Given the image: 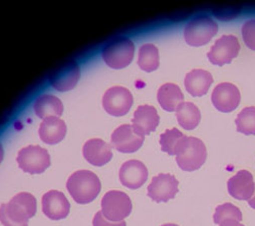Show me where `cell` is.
Returning a JSON list of instances; mask_svg holds the SVG:
<instances>
[{"instance_id":"1","label":"cell","mask_w":255,"mask_h":226,"mask_svg":"<svg viewBox=\"0 0 255 226\" xmlns=\"http://www.w3.org/2000/svg\"><path fill=\"white\" fill-rule=\"evenodd\" d=\"M37 212V202L29 193H18L7 204L0 206V222L4 226H28Z\"/></svg>"},{"instance_id":"2","label":"cell","mask_w":255,"mask_h":226,"mask_svg":"<svg viewBox=\"0 0 255 226\" xmlns=\"http://www.w3.org/2000/svg\"><path fill=\"white\" fill-rule=\"evenodd\" d=\"M67 189L78 204H89L99 195L101 182L94 172L79 170L69 177Z\"/></svg>"},{"instance_id":"3","label":"cell","mask_w":255,"mask_h":226,"mask_svg":"<svg viewBox=\"0 0 255 226\" xmlns=\"http://www.w3.org/2000/svg\"><path fill=\"white\" fill-rule=\"evenodd\" d=\"M179 167L184 171H195L206 161L207 151L203 142L194 137L185 136L176 152Z\"/></svg>"},{"instance_id":"4","label":"cell","mask_w":255,"mask_h":226,"mask_svg":"<svg viewBox=\"0 0 255 226\" xmlns=\"http://www.w3.org/2000/svg\"><path fill=\"white\" fill-rule=\"evenodd\" d=\"M134 53L133 41L126 37H119L106 44L102 50V58L110 68L121 70L132 63Z\"/></svg>"},{"instance_id":"5","label":"cell","mask_w":255,"mask_h":226,"mask_svg":"<svg viewBox=\"0 0 255 226\" xmlns=\"http://www.w3.org/2000/svg\"><path fill=\"white\" fill-rule=\"evenodd\" d=\"M219 31V26L209 16L201 15L188 23L184 30V38L187 44L199 47L207 44Z\"/></svg>"},{"instance_id":"6","label":"cell","mask_w":255,"mask_h":226,"mask_svg":"<svg viewBox=\"0 0 255 226\" xmlns=\"http://www.w3.org/2000/svg\"><path fill=\"white\" fill-rule=\"evenodd\" d=\"M101 212L110 221H124L132 212V201L122 191H110L102 198Z\"/></svg>"},{"instance_id":"7","label":"cell","mask_w":255,"mask_h":226,"mask_svg":"<svg viewBox=\"0 0 255 226\" xmlns=\"http://www.w3.org/2000/svg\"><path fill=\"white\" fill-rule=\"evenodd\" d=\"M16 161L19 168L30 174H40L50 166V156L40 146H28L19 150Z\"/></svg>"},{"instance_id":"8","label":"cell","mask_w":255,"mask_h":226,"mask_svg":"<svg viewBox=\"0 0 255 226\" xmlns=\"http://www.w3.org/2000/svg\"><path fill=\"white\" fill-rule=\"evenodd\" d=\"M240 43L238 38L233 35H225L219 38L215 45L207 53V57L212 65L223 67L232 63L240 51Z\"/></svg>"},{"instance_id":"9","label":"cell","mask_w":255,"mask_h":226,"mask_svg":"<svg viewBox=\"0 0 255 226\" xmlns=\"http://www.w3.org/2000/svg\"><path fill=\"white\" fill-rule=\"evenodd\" d=\"M133 95L124 87H113L105 92L102 105L104 110L113 116H123L130 111L133 105Z\"/></svg>"},{"instance_id":"10","label":"cell","mask_w":255,"mask_h":226,"mask_svg":"<svg viewBox=\"0 0 255 226\" xmlns=\"http://www.w3.org/2000/svg\"><path fill=\"white\" fill-rule=\"evenodd\" d=\"M179 181L169 173H160L154 176L147 188V195L154 202H167L174 199L179 192Z\"/></svg>"},{"instance_id":"11","label":"cell","mask_w":255,"mask_h":226,"mask_svg":"<svg viewBox=\"0 0 255 226\" xmlns=\"http://www.w3.org/2000/svg\"><path fill=\"white\" fill-rule=\"evenodd\" d=\"M112 147L121 153H134L144 143V136L139 135L131 125L117 128L112 135Z\"/></svg>"},{"instance_id":"12","label":"cell","mask_w":255,"mask_h":226,"mask_svg":"<svg viewBox=\"0 0 255 226\" xmlns=\"http://www.w3.org/2000/svg\"><path fill=\"white\" fill-rule=\"evenodd\" d=\"M214 106L221 112L228 113L235 110L241 101L239 89L231 83L219 84L211 95Z\"/></svg>"},{"instance_id":"13","label":"cell","mask_w":255,"mask_h":226,"mask_svg":"<svg viewBox=\"0 0 255 226\" xmlns=\"http://www.w3.org/2000/svg\"><path fill=\"white\" fill-rule=\"evenodd\" d=\"M80 76L81 72L77 63L68 61L50 75L49 81L55 90L59 92H67L76 87Z\"/></svg>"},{"instance_id":"14","label":"cell","mask_w":255,"mask_h":226,"mask_svg":"<svg viewBox=\"0 0 255 226\" xmlns=\"http://www.w3.org/2000/svg\"><path fill=\"white\" fill-rule=\"evenodd\" d=\"M71 204L63 193L51 190L42 197V211L51 220L68 217Z\"/></svg>"},{"instance_id":"15","label":"cell","mask_w":255,"mask_h":226,"mask_svg":"<svg viewBox=\"0 0 255 226\" xmlns=\"http://www.w3.org/2000/svg\"><path fill=\"white\" fill-rule=\"evenodd\" d=\"M148 178V170L139 160L125 162L120 169V180L123 186L131 190L141 188Z\"/></svg>"},{"instance_id":"16","label":"cell","mask_w":255,"mask_h":226,"mask_svg":"<svg viewBox=\"0 0 255 226\" xmlns=\"http://www.w3.org/2000/svg\"><path fill=\"white\" fill-rule=\"evenodd\" d=\"M83 155L94 166H103L113 158L112 146L100 139L88 140L83 146Z\"/></svg>"},{"instance_id":"17","label":"cell","mask_w":255,"mask_h":226,"mask_svg":"<svg viewBox=\"0 0 255 226\" xmlns=\"http://www.w3.org/2000/svg\"><path fill=\"white\" fill-rule=\"evenodd\" d=\"M254 190L253 176L247 170H240L228 181L229 194L237 200L249 201L253 196Z\"/></svg>"},{"instance_id":"18","label":"cell","mask_w":255,"mask_h":226,"mask_svg":"<svg viewBox=\"0 0 255 226\" xmlns=\"http://www.w3.org/2000/svg\"><path fill=\"white\" fill-rule=\"evenodd\" d=\"M133 128L142 136L154 132L159 123V115L157 110L150 105H141L134 113Z\"/></svg>"},{"instance_id":"19","label":"cell","mask_w":255,"mask_h":226,"mask_svg":"<svg viewBox=\"0 0 255 226\" xmlns=\"http://www.w3.org/2000/svg\"><path fill=\"white\" fill-rule=\"evenodd\" d=\"M67 134L66 122L57 116H50L41 122L39 136L47 145H55L63 140Z\"/></svg>"},{"instance_id":"20","label":"cell","mask_w":255,"mask_h":226,"mask_svg":"<svg viewBox=\"0 0 255 226\" xmlns=\"http://www.w3.org/2000/svg\"><path fill=\"white\" fill-rule=\"evenodd\" d=\"M214 78L210 73L204 70H193L185 77V88L193 97H201L207 94Z\"/></svg>"},{"instance_id":"21","label":"cell","mask_w":255,"mask_h":226,"mask_svg":"<svg viewBox=\"0 0 255 226\" xmlns=\"http://www.w3.org/2000/svg\"><path fill=\"white\" fill-rule=\"evenodd\" d=\"M157 101L162 109L168 112L176 111L184 101V94L180 87L173 83L162 85L157 92Z\"/></svg>"},{"instance_id":"22","label":"cell","mask_w":255,"mask_h":226,"mask_svg":"<svg viewBox=\"0 0 255 226\" xmlns=\"http://www.w3.org/2000/svg\"><path fill=\"white\" fill-rule=\"evenodd\" d=\"M34 111L36 115L42 119L50 116H60L63 112V105L61 101L49 94L39 96L34 103Z\"/></svg>"},{"instance_id":"23","label":"cell","mask_w":255,"mask_h":226,"mask_svg":"<svg viewBox=\"0 0 255 226\" xmlns=\"http://www.w3.org/2000/svg\"><path fill=\"white\" fill-rule=\"evenodd\" d=\"M176 116L179 125L187 130H194L200 122L201 113L198 107L191 102H183L176 110Z\"/></svg>"},{"instance_id":"24","label":"cell","mask_w":255,"mask_h":226,"mask_svg":"<svg viewBox=\"0 0 255 226\" xmlns=\"http://www.w3.org/2000/svg\"><path fill=\"white\" fill-rule=\"evenodd\" d=\"M242 212L235 205L225 203L217 207L214 221L220 226H239L242 221Z\"/></svg>"},{"instance_id":"25","label":"cell","mask_w":255,"mask_h":226,"mask_svg":"<svg viewBox=\"0 0 255 226\" xmlns=\"http://www.w3.org/2000/svg\"><path fill=\"white\" fill-rule=\"evenodd\" d=\"M138 66L146 73L156 71L159 67V52L157 47L153 44L142 45L138 54Z\"/></svg>"},{"instance_id":"26","label":"cell","mask_w":255,"mask_h":226,"mask_svg":"<svg viewBox=\"0 0 255 226\" xmlns=\"http://www.w3.org/2000/svg\"><path fill=\"white\" fill-rule=\"evenodd\" d=\"M184 137L185 135L182 134L176 128L172 130H166L160 136V141H159L162 152H165L168 155H176L177 148Z\"/></svg>"},{"instance_id":"27","label":"cell","mask_w":255,"mask_h":226,"mask_svg":"<svg viewBox=\"0 0 255 226\" xmlns=\"http://www.w3.org/2000/svg\"><path fill=\"white\" fill-rule=\"evenodd\" d=\"M237 131L244 135H255V107L244 108L236 119Z\"/></svg>"},{"instance_id":"28","label":"cell","mask_w":255,"mask_h":226,"mask_svg":"<svg viewBox=\"0 0 255 226\" xmlns=\"http://www.w3.org/2000/svg\"><path fill=\"white\" fill-rule=\"evenodd\" d=\"M242 37L246 46L255 50V19H250L242 27Z\"/></svg>"},{"instance_id":"29","label":"cell","mask_w":255,"mask_h":226,"mask_svg":"<svg viewBox=\"0 0 255 226\" xmlns=\"http://www.w3.org/2000/svg\"><path fill=\"white\" fill-rule=\"evenodd\" d=\"M214 14L221 20H230L235 18L239 12L240 7L237 6H226V7H217L212 10Z\"/></svg>"},{"instance_id":"30","label":"cell","mask_w":255,"mask_h":226,"mask_svg":"<svg viewBox=\"0 0 255 226\" xmlns=\"http://www.w3.org/2000/svg\"><path fill=\"white\" fill-rule=\"evenodd\" d=\"M93 226H127V224L125 221H121V222L110 221L103 216L101 211H99L94 216Z\"/></svg>"},{"instance_id":"31","label":"cell","mask_w":255,"mask_h":226,"mask_svg":"<svg viewBox=\"0 0 255 226\" xmlns=\"http://www.w3.org/2000/svg\"><path fill=\"white\" fill-rule=\"evenodd\" d=\"M248 204H249V206H250L251 208L255 209V195H254L253 198H251V199L248 201Z\"/></svg>"},{"instance_id":"32","label":"cell","mask_w":255,"mask_h":226,"mask_svg":"<svg viewBox=\"0 0 255 226\" xmlns=\"http://www.w3.org/2000/svg\"><path fill=\"white\" fill-rule=\"evenodd\" d=\"M3 156H4L3 148H2V146H1V144H0V163L2 162V160H3Z\"/></svg>"},{"instance_id":"33","label":"cell","mask_w":255,"mask_h":226,"mask_svg":"<svg viewBox=\"0 0 255 226\" xmlns=\"http://www.w3.org/2000/svg\"><path fill=\"white\" fill-rule=\"evenodd\" d=\"M161 226H179V225L173 224V223H167V224H163V225H161Z\"/></svg>"},{"instance_id":"34","label":"cell","mask_w":255,"mask_h":226,"mask_svg":"<svg viewBox=\"0 0 255 226\" xmlns=\"http://www.w3.org/2000/svg\"><path fill=\"white\" fill-rule=\"evenodd\" d=\"M239 226H244V225H243V224H240V225H239Z\"/></svg>"}]
</instances>
